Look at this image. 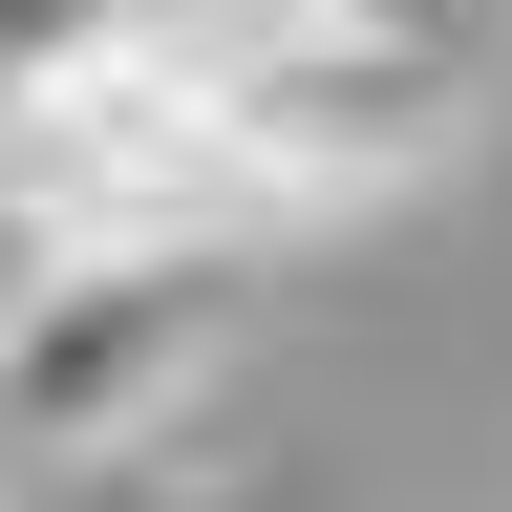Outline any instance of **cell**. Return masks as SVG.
Wrapping results in <instances>:
<instances>
[{
	"label": "cell",
	"instance_id": "3957f363",
	"mask_svg": "<svg viewBox=\"0 0 512 512\" xmlns=\"http://www.w3.org/2000/svg\"><path fill=\"white\" fill-rule=\"evenodd\" d=\"M214 86H235V171L256 214L320 235V214H384V192H427L448 150H470V64L384 43L363 0H256V22H214Z\"/></svg>",
	"mask_w": 512,
	"mask_h": 512
},
{
	"label": "cell",
	"instance_id": "6da1fadb",
	"mask_svg": "<svg viewBox=\"0 0 512 512\" xmlns=\"http://www.w3.org/2000/svg\"><path fill=\"white\" fill-rule=\"evenodd\" d=\"M0 235L22 256H192V235L278 256L192 0H107V22H64L43 64H0Z\"/></svg>",
	"mask_w": 512,
	"mask_h": 512
},
{
	"label": "cell",
	"instance_id": "277c9868",
	"mask_svg": "<svg viewBox=\"0 0 512 512\" xmlns=\"http://www.w3.org/2000/svg\"><path fill=\"white\" fill-rule=\"evenodd\" d=\"M363 22H384V43H427V64H470V86L512 64V0H363Z\"/></svg>",
	"mask_w": 512,
	"mask_h": 512
},
{
	"label": "cell",
	"instance_id": "7a4b0ae2",
	"mask_svg": "<svg viewBox=\"0 0 512 512\" xmlns=\"http://www.w3.org/2000/svg\"><path fill=\"white\" fill-rule=\"evenodd\" d=\"M256 278H278L256 235H192V256H22V278H0V491L150 448L192 384L235 363Z\"/></svg>",
	"mask_w": 512,
	"mask_h": 512
}]
</instances>
